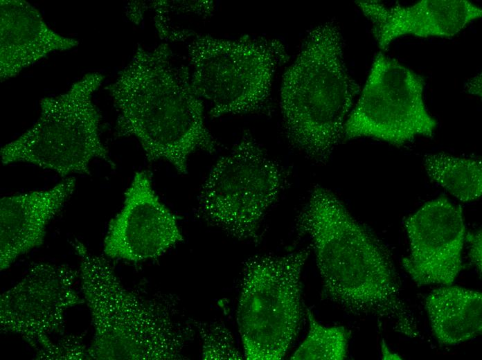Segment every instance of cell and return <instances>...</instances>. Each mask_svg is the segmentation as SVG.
<instances>
[{
	"instance_id": "6da1fadb",
	"label": "cell",
	"mask_w": 482,
	"mask_h": 360,
	"mask_svg": "<svg viewBox=\"0 0 482 360\" xmlns=\"http://www.w3.org/2000/svg\"><path fill=\"white\" fill-rule=\"evenodd\" d=\"M310 241L324 295L346 311L368 315L411 338L419 336L390 253L329 190L316 186L296 219Z\"/></svg>"
},
{
	"instance_id": "7a4b0ae2",
	"label": "cell",
	"mask_w": 482,
	"mask_h": 360,
	"mask_svg": "<svg viewBox=\"0 0 482 360\" xmlns=\"http://www.w3.org/2000/svg\"><path fill=\"white\" fill-rule=\"evenodd\" d=\"M105 89L118 112L116 134L134 137L149 162L164 161L186 174L193 153L216 151L189 68L175 62L168 43L151 49L139 45Z\"/></svg>"
},
{
	"instance_id": "3957f363",
	"label": "cell",
	"mask_w": 482,
	"mask_h": 360,
	"mask_svg": "<svg viewBox=\"0 0 482 360\" xmlns=\"http://www.w3.org/2000/svg\"><path fill=\"white\" fill-rule=\"evenodd\" d=\"M79 278L93 336L87 347L92 360L182 359L195 324L181 319L171 295L146 298L126 288L109 262L78 240Z\"/></svg>"
},
{
	"instance_id": "277c9868",
	"label": "cell",
	"mask_w": 482,
	"mask_h": 360,
	"mask_svg": "<svg viewBox=\"0 0 482 360\" xmlns=\"http://www.w3.org/2000/svg\"><path fill=\"white\" fill-rule=\"evenodd\" d=\"M359 91L337 24L312 28L282 78L280 107L289 143L315 161H326L343 137Z\"/></svg>"
},
{
	"instance_id": "5b68a950",
	"label": "cell",
	"mask_w": 482,
	"mask_h": 360,
	"mask_svg": "<svg viewBox=\"0 0 482 360\" xmlns=\"http://www.w3.org/2000/svg\"><path fill=\"white\" fill-rule=\"evenodd\" d=\"M187 51L191 84L212 118L269 110L276 72L289 58L280 40L249 35L196 34Z\"/></svg>"
},
{
	"instance_id": "8992f818",
	"label": "cell",
	"mask_w": 482,
	"mask_h": 360,
	"mask_svg": "<svg viewBox=\"0 0 482 360\" xmlns=\"http://www.w3.org/2000/svg\"><path fill=\"white\" fill-rule=\"evenodd\" d=\"M105 76L88 73L63 93L43 98L38 120L0 151L3 165L26 163L62 177L89 174L96 159L115 164L100 136L101 116L93 95Z\"/></svg>"
},
{
	"instance_id": "52a82bcc",
	"label": "cell",
	"mask_w": 482,
	"mask_h": 360,
	"mask_svg": "<svg viewBox=\"0 0 482 360\" xmlns=\"http://www.w3.org/2000/svg\"><path fill=\"white\" fill-rule=\"evenodd\" d=\"M310 252L258 255L244 263L236 319L245 359L285 356L301 324V276Z\"/></svg>"
},
{
	"instance_id": "ba28073f",
	"label": "cell",
	"mask_w": 482,
	"mask_h": 360,
	"mask_svg": "<svg viewBox=\"0 0 482 360\" xmlns=\"http://www.w3.org/2000/svg\"><path fill=\"white\" fill-rule=\"evenodd\" d=\"M288 176L245 132L211 168L198 195L196 214L233 237L258 242L262 222Z\"/></svg>"
},
{
	"instance_id": "9c48e42d",
	"label": "cell",
	"mask_w": 482,
	"mask_h": 360,
	"mask_svg": "<svg viewBox=\"0 0 482 360\" xmlns=\"http://www.w3.org/2000/svg\"><path fill=\"white\" fill-rule=\"evenodd\" d=\"M425 79L382 51L375 57L343 137L371 138L401 146L431 137L437 123L424 100Z\"/></svg>"
},
{
	"instance_id": "30bf717a",
	"label": "cell",
	"mask_w": 482,
	"mask_h": 360,
	"mask_svg": "<svg viewBox=\"0 0 482 360\" xmlns=\"http://www.w3.org/2000/svg\"><path fill=\"white\" fill-rule=\"evenodd\" d=\"M79 269L68 264L33 263L26 276L0 296V330L19 335L37 352L53 348V334L64 327L66 311L84 303L75 289Z\"/></svg>"
},
{
	"instance_id": "8fae6325",
	"label": "cell",
	"mask_w": 482,
	"mask_h": 360,
	"mask_svg": "<svg viewBox=\"0 0 482 360\" xmlns=\"http://www.w3.org/2000/svg\"><path fill=\"white\" fill-rule=\"evenodd\" d=\"M173 213L159 199L145 171L136 172L104 240L107 258L131 262L155 259L183 241Z\"/></svg>"
},
{
	"instance_id": "7c38bea8",
	"label": "cell",
	"mask_w": 482,
	"mask_h": 360,
	"mask_svg": "<svg viewBox=\"0 0 482 360\" xmlns=\"http://www.w3.org/2000/svg\"><path fill=\"white\" fill-rule=\"evenodd\" d=\"M409 254L405 271L419 286L451 285L463 269L465 226L462 209L446 197L427 201L404 221Z\"/></svg>"
},
{
	"instance_id": "4fadbf2b",
	"label": "cell",
	"mask_w": 482,
	"mask_h": 360,
	"mask_svg": "<svg viewBox=\"0 0 482 360\" xmlns=\"http://www.w3.org/2000/svg\"><path fill=\"white\" fill-rule=\"evenodd\" d=\"M372 24L379 48L386 51L399 37H451L482 16L467 0H422L410 6H387L380 1H357Z\"/></svg>"
},
{
	"instance_id": "5bb4252c",
	"label": "cell",
	"mask_w": 482,
	"mask_h": 360,
	"mask_svg": "<svg viewBox=\"0 0 482 360\" xmlns=\"http://www.w3.org/2000/svg\"><path fill=\"white\" fill-rule=\"evenodd\" d=\"M75 186V179L69 177L47 190L0 199L1 271L43 244L48 224L71 196Z\"/></svg>"
},
{
	"instance_id": "9a60e30c",
	"label": "cell",
	"mask_w": 482,
	"mask_h": 360,
	"mask_svg": "<svg viewBox=\"0 0 482 360\" xmlns=\"http://www.w3.org/2000/svg\"><path fill=\"white\" fill-rule=\"evenodd\" d=\"M78 40L58 34L39 10L24 0L0 1V78L5 81L53 52L76 47Z\"/></svg>"
},
{
	"instance_id": "2e32d148",
	"label": "cell",
	"mask_w": 482,
	"mask_h": 360,
	"mask_svg": "<svg viewBox=\"0 0 482 360\" xmlns=\"http://www.w3.org/2000/svg\"><path fill=\"white\" fill-rule=\"evenodd\" d=\"M425 305L432 331L440 343L456 345L481 334V292L444 285L427 296Z\"/></svg>"
},
{
	"instance_id": "e0dca14e",
	"label": "cell",
	"mask_w": 482,
	"mask_h": 360,
	"mask_svg": "<svg viewBox=\"0 0 482 360\" xmlns=\"http://www.w3.org/2000/svg\"><path fill=\"white\" fill-rule=\"evenodd\" d=\"M423 165L430 179L459 201L467 202L481 197V159L431 153L425 156Z\"/></svg>"
},
{
	"instance_id": "ac0fdd59",
	"label": "cell",
	"mask_w": 482,
	"mask_h": 360,
	"mask_svg": "<svg viewBox=\"0 0 482 360\" xmlns=\"http://www.w3.org/2000/svg\"><path fill=\"white\" fill-rule=\"evenodd\" d=\"M308 332L290 359L342 360L347 357L349 333L343 326L321 324L309 309Z\"/></svg>"
},
{
	"instance_id": "d6986e66",
	"label": "cell",
	"mask_w": 482,
	"mask_h": 360,
	"mask_svg": "<svg viewBox=\"0 0 482 360\" xmlns=\"http://www.w3.org/2000/svg\"><path fill=\"white\" fill-rule=\"evenodd\" d=\"M202 341V357L204 359H242L230 331L218 323H195Z\"/></svg>"
},
{
	"instance_id": "ffe728a7",
	"label": "cell",
	"mask_w": 482,
	"mask_h": 360,
	"mask_svg": "<svg viewBox=\"0 0 482 360\" xmlns=\"http://www.w3.org/2000/svg\"><path fill=\"white\" fill-rule=\"evenodd\" d=\"M44 359H88L87 347L80 336H71L55 343Z\"/></svg>"
},
{
	"instance_id": "44dd1931",
	"label": "cell",
	"mask_w": 482,
	"mask_h": 360,
	"mask_svg": "<svg viewBox=\"0 0 482 360\" xmlns=\"http://www.w3.org/2000/svg\"><path fill=\"white\" fill-rule=\"evenodd\" d=\"M465 240L468 242V255L471 262L474 265L479 273L481 274L482 270V234L481 231L469 233L465 235Z\"/></svg>"
},
{
	"instance_id": "7402d4cb",
	"label": "cell",
	"mask_w": 482,
	"mask_h": 360,
	"mask_svg": "<svg viewBox=\"0 0 482 360\" xmlns=\"http://www.w3.org/2000/svg\"><path fill=\"white\" fill-rule=\"evenodd\" d=\"M467 93L481 97V73L475 75L465 86Z\"/></svg>"
},
{
	"instance_id": "603a6c76",
	"label": "cell",
	"mask_w": 482,
	"mask_h": 360,
	"mask_svg": "<svg viewBox=\"0 0 482 360\" xmlns=\"http://www.w3.org/2000/svg\"><path fill=\"white\" fill-rule=\"evenodd\" d=\"M381 352L383 359H402L398 354L391 350L384 340L381 343Z\"/></svg>"
}]
</instances>
